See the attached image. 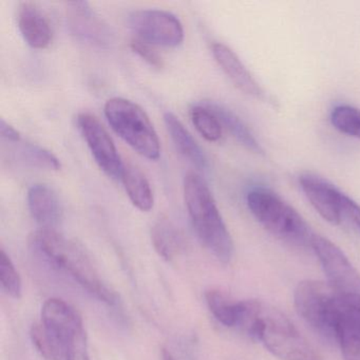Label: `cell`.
Segmentation results:
<instances>
[{
	"label": "cell",
	"mask_w": 360,
	"mask_h": 360,
	"mask_svg": "<svg viewBox=\"0 0 360 360\" xmlns=\"http://www.w3.org/2000/svg\"><path fill=\"white\" fill-rule=\"evenodd\" d=\"M31 340L37 351L47 360H64V349L44 328L43 324H33L30 330Z\"/></svg>",
	"instance_id": "obj_23"
},
{
	"label": "cell",
	"mask_w": 360,
	"mask_h": 360,
	"mask_svg": "<svg viewBox=\"0 0 360 360\" xmlns=\"http://www.w3.org/2000/svg\"><path fill=\"white\" fill-rule=\"evenodd\" d=\"M18 30L22 39L34 49H46L52 41V29L49 20L39 6L29 1L18 5Z\"/></svg>",
	"instance_id": "obj_13"
},
{
	"label": "cell",
	"mask_w": 360,
	"mask_h": 360,
	"mask_svg": "<svg viewBox=\"0 0 360 360\" xmlns=\"http://www.w3.org/2000/svg\"><path fill=\"white\" fill-rule=\"evenodd\" d=\"M299 182L316 212L330 224H340L342 214L340 191L328 181L315 174H302Z\"/></svg>",
	"instance_id": "obj_12"
},
{
	"label": "cell",
	"mask_w": 360,
	"mask_h": 360,
	"mask_svg": "<svg viewBox=\"0 0 360 360\" xmlns=\"http://www.w3.org/2000/svg\"><path fill=\"white\" fill-rule=\"evenodd\" d=\"M248 307L239 330L260 341L274 356L281 360H320L315 349L279 309L258 300H248Z\"/></svg>",
	"instance_id": "obj_2"
},
{
	"label": "cell",
	"mask_w": 360,
	"mask_h": 360,
	"mask_svg": "<svg viewBox=\"0 0 360 360\" xmlns=\"http://www.w3.org/2000/svg\"><path fill=\"white\" fill-rule=\"evenodd\" d=\"M252 216L269 233L295 245L311 246L315 233L304 219L279 195L265 188H255L246 197Z\"/></svg>",
	"instance_id": "obj_4"
},
{
	"label": "cell",
	"mask_w": 360,
	"mask_h": 360,
	"mask_svg": "<svg viewBox=\"0 0 360 360\" xmlns=\"http://www.w3.org/2000/svg\"><path fill=\"white\" fill-rule=\"evenodd\" d=\"M340 206L342 212L347 214L360 229V205L349 199L345 193H341Z\"/></svg>",
	"instance_id": "obj_29"
},
{
	"label": "cell",
	"mask_w": 360,
	"mask_h": 360,
	"mask_svg": "<svg viewBox=\"0 0 360 360\" xmlns=\"http://www.w3.org/2000/svg\"><path fill=\"white\" fill-rule=\"evenodd\" d=\"M129 28L136 39L161 47H178L184 41V29L180 20L163 10H140L128 16Z\"/></svg>",
	"instance_id": "obj_7"
},
{
	"label": "cell",
	"mask_w": 360,
	"mask_h": 360,
	"mask_svg": "<svg viewBox=\"0 0 360 360\" xmlns=\"http://www.w3.org/2000/svg\"><path fill=\"white\" fill-rule=\"evenodd\" d=\"M191 119L195 129L210 142H218L223 134V127L216 115L203 104L191 109Z\"/></svg>",
	"instance_id": "obj_22"
},
{
	"label": "cell",
	"mask_w": 360,
	"mask_h": 360,
	"mask_svg": "<svg viewBox=\"0 0 360 360\" xmlns=\"http://www.w3.org/2000/svg\"><path fill=\"white\" fill-rule=\"evenodd\" d=\"M311 246L317 255L330 285L339 292L360 294L359 273L336 244L315 233Z\"/></svg>",
	"instance_id": "obj_10"
},
{
	"label": "cell",
	"mask_w": 360,
	"mask_h": 360,
	"mask_svg": "<svg viewBox=\"0 0 360 360\" xmlns=\"http://www.w3.org/2000/svg\"><path fill=\"white\" fill-rule=\"evenodd\" d=\"M204 106L207 107L220 122L223 128L227 130L240 144L243 145L246 149L257 153L263 155L262 147L250 131V128L245 125L243 121L236 115L231 109L219 103L207 101L203 103Z\"/></svg>",
	"instance_id": "obj_19"
},
{
	"label": "cell",
	"mask_w": 360,
	"mask_h": 360,
	"mask_svg": "<svg viewBox=\"0 0 360 360\" xmlns=\"http://www.w3.org/2000/svg\"><path fill=\"white\" fill-rule=\"evenodd\" d=\"M183 191L185 205L200 241L220 262H231L233 239L207 183L197 172H189L185 176Z\"/></svg>",
	"instance_id": "obj_3"
},
{
	"label": "cell",
	"mask_w": 360,
	"mask_h": 360,
	"mask_svg": "<svg viewBox=\"0 0 360 360\" xmlns=\"http://www.w3.org/2000/svg\"><path fill=\"white\" fill-rule=\"evenodd\" d=\"M64 360H91L88 354L87 340L72 345L66 352Z\"/></svg>",
	"instance_id": "obj_30"
},
{
	"label": "cell",
	"mask_w": 360,
	"mask_h": 360,
	"mask_svg": "<svg viewBox=\"0 0 360 360\" xmlns=\"http://www.w3.org/2000/svg\"><path fill=\"white\" fill-rule=\"evenodd\" d=\"M67 20L71 33L79 41L100 48L109 47L112 43V33L108 25L86 1L69 3Z\"/></svg>",
	"instance_id": "obj_11"
},
{
	"label": "cell",
	"mask_w": 360,
	"mask_h": 360,
	"mask_svg": "<svg viewBox=\"0 0 360 360\" xmlns=\"http://www.w3.org/2000/svg\"><path fill=\"white\" fill-rule=\"evenodd\" d=\"M121 180L130 201L138 210L145 212L153 210L155 204L153 191L142 170L132 164L124 165Z\"/></svg>",
	"instance_id": "obj_21"
},
{
	"label": "cell",
	"mask_w": 360,
	"mask_h": 360,
	"mask_svg": "<svg viewBox=\"0 0 360 360\" xmlns=\"http://www.w3.org/2000/svg\"><path fill=\"white\" fill-rule=\"evenodd\" d=\"M0 283L8 296L13 299H20L22 297V278L15 265L4 250L0 255Z\"/></svg>",
	"instance_id": "obj_25"
},
{
	"label": "cell",
	"mask_w": 360,
	"mask_h": 360,
	"mask_svg": "<svg viewBox=\"0 0 360 360\" xmlns=\"http://www.w3.org/2000/svg\"><path fill=\"white\" fill-rule=\"evenodd\" d=\"M132 51L138 54L143 60L150 65L151 67L155 69H162L164 67L163 58L160 56V54L151 47L149 44L141 41L139 39H134L130 43Z\"/></svg>",
	"instance_id": "obj_27"
},
{
	"label": "cell",
	"mask_w": 360,
	"mask_h": 360,
	"mask_svg": "<svg viewBox=\"0 0 360 360\" xmlns=\"http://www.w3.org/2000/svg\"><path fill=\"white\" fill-rule=\"evenodd\" d=\"M330 122L341 134L360 139V109L347 105L335 107Z\"/></svg>",
	"instance_id": "obj_24"
},
{
	"label": "cell",
	"mask_w": 360,
	"mask_h": 360,
	"mask_svg": "<svg viewBox=\"0 0 360 360\" xmlns=\"http://www.w3.org/2000/svg\"><path fill=\"white\" fill-rule=\"evenodd\" d=\"M212 50L214 60L238 89L254 98H262L264 96L256 79L231 48L217 43L212 45Z\"/></svg>",
	"instance_id": "obj_15"
},
{
	"label": "cell",
	"mask_w": 360,
	"mask_h": 360,
	"mask_svg": "<svg viewBox=\"0 0 360 360\" xmlns=\"http://www.w3.org/2000/svg\"><path fill=\"white\" fill-rule=\"evenodd\" d=\"M0 134L1 136L6 140L10 141V142H20V134L18 130H16L13 126L10 125L9 123L5 121V120H0Z\"/></svg>",
	"instance_id": "obj_31"
},
{
	"label": "cell",
	"mask_w": 360,
	"mask_h": 360,
	"mask_svg": "<svg viewBox=\"0 0 360 360\" xmlns=\"http://www.w3.org/2000/svg\"><path fill=\"white\" fill-rule=\"evenodd\" d=\"M164 122L174 146L180 151L181 155L198 169H206L207 159L205 153L195 142L191 132L183 125L182 122L172 112H166L164 115Z\"/></svg>",
	"instance_id": "obj_16"
},
{
	"label": "cell",
	"mask_w": 360,
	"mask_h": 360,
	"mask_svg": "<svg viewBox=\"0 0 360 360\" xmlns=\"http://www.w3.org/2000/svg\"><path fill=\"white\" fill-rule=\"evenodd\" d=\"M77 126L101 170L109 178L121 179L125 164L104 126L94 115L86 112L77 117Z\"/></svg>",
	"instance_id": "obj_9"
},
{
	"label": "cell",
	"mask_w": 360,
	"mask_h": 360,
	"mask_svg": "<svg viewBox=\"0 0 360 360\" xmlns=\"http://www.w3.org/2000/svg\"><path fill=\"white\" fill-rule=\"evenodd\" d=\"M151 241L160 257L172 261L185 250V238L174 222L162 217L151 229Z\"/></svg>",
	"instance_id": "obj_17"
},
{
	"label": "cell",
	"mask_w": 360,
	"mask_h": 360,
	"mask_svg": "<svg viewBox=\"0 0 360 360\" xmlns=\"http://www.w3.org/2000/svg\"><path fill=\"white\" fill-rule=\"evenodd\" d=\"M163 360H174V358L169 351H167V349H163Z\"/></svg>",
	"instance_id": "obj_32"
},
{
	"label": "cell",
	"mask_w": 360,
	"mask_h": 360,
	"mask_svg": "<svg viewBox=\"0 0 360 360\" xmlns=\"http://www.w3.org/2000/svg\"><path fill=\"white\" fill-rule=\"evenodd\" d=\"M205 301L210 313L223 326L239 328L245 311V300L236 301L226 292L212 288L205 292Z\"/></svg>",
	"instance_id": "obj_20"
},
{
	"label": "cell",
	"mask_w": 360,
	"mask_h": 360,
	"mask_svg": "<svg viewBox=\"0 0 360 360\" xmlns=\"http://www.w3.org/2000/svg\"><path fill=\"white\" fill-rule=\"evenodd\" d=\"M29 210L41 229H56L63 220V206L58 193L46 184H34L28 191Z\"/></svg>",
	"instance_id": "obj_14"
},
{
	"label": "cell",
	"mask_w": 360,
	"mask_h": 360,
	"mask_svg": "<svg viewBox=\"0 0 360 360\" xmlns=\"http://www.w3.org/2000/svg\"><path fill=\"white\" fill-rule=\"evenodd\" d=\"M22 153L27 162L37 167L56 170V172L62 169V163L60 160L53 153L39 145L26 144Z\"/></svg>",
	"instance_id": "obj_26"
},
{
	"label": "cell",
	"mask_w": 360,
	"mask_h": 360,
	"mask_svg": "<svg viewBox=\"0 0 360 360\" xmlns=\"http://www.w3.org/2000/svg\"><path fill=\"white\" fill-rule=\"evenodd\" d=\"M104 112L115 134L139 155L150 161L160 159L159 136L142 107L126 98H113L107 101Z\"/></svg>",
	"instance_id": "obj_5"
},
{
	"label": "cell",
	"mask_w": 360,
	"mask_h": 360,
	"mask_svg": "<svg viewBox=\"0 0 360 360\" xmlns=\"http://www.w3.org/2000/svg\"><path fill=\"white\" fill-rule=\"evenodd\" d=\"M337 341L345 360H360V335L341 334Z\"/></svg>",
	"instance_id": "obj_28"
},
{
	"label": "cell",
	"mask_w": 360,
	"mask_h": 360,
	"mask_svg": "<svg viewBox=\"0 0 360 360\" xmlns=\"http://www.w3.org/2000/svg\"><path fill=\"white\" fill-rule=\"evenodd\" d=\"M335 340L341 334L360 335V294L338 292L334 307Z\"/></svg>",
	"instance_id": "obj_18"
},
{
	"label": "cell",
	"mask_w": 360,
	"mask_h": 360,
	"mask_svg": "<svg viewBox=\"0 0 360 360\" xmlns=\"http://www.w3.org/2000/svg\"><path fill=\"white\" fill-rule=\"evenodd\" d=\"M31 248L46 262L63 271L101 302L115 307L117 296L104 281L87 250L56 229H37L29 239Z\"/></svg>",
	"instance_id": "obj_1"
},
{
	"label": "cell",
	"mask_w": 360,
	"mask_h": 360,
	"mask_svg": "<svg viewBox=\"0 0 360 360\" xmlns=\"http://www.w3.org/2000/svg\"><path fill=\"white\" fill-rule=\"evenodd\" d=\"M338 292L328 282L304 280L299 282L294 292L299 315L311 328L334 339V307Z\"/></svg>",
	"instance_id": "obj_6"
},
{
	"label": "cell",
	"mask_w": 360,
	"mask_h": 360,
	"mask_svg": "<svg viewBox=\"0 0 360 360\" xmlns=\"http://www.w3.org/2000/svg\"><path fill=\"white\" fill-rule=\"evenodd\" d=\"M41 323L62 347L65 355L72 345L87 340L81 315L62 299L50 298L44 303Z\"/></svg>",
	"instance_id": "obj_8"
}]
</instances>
